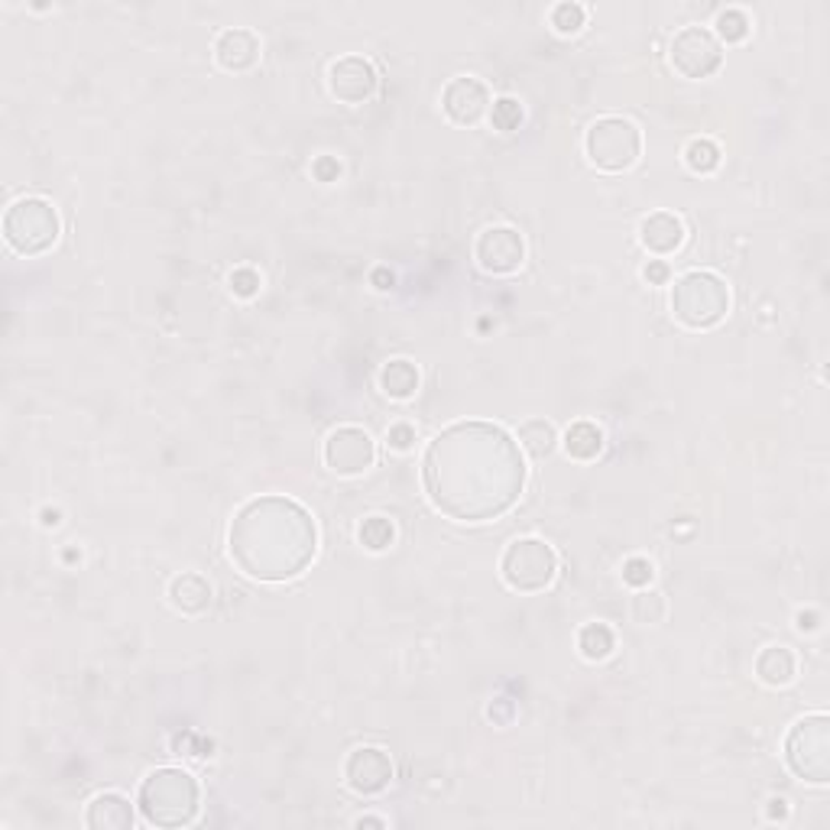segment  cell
<instances>
[{
  "label": "cell",
  "instance_id": "obj_1",
  "mask_svg": "<svg viewBox=\"0 0 830 830\" xmlns=\"http://www.w3.org/2000/svg\"><path fill=\"white\" fill-rule=\"evenodd\" d=\"M529 481L526 454L493 422L464 419L441 429L422 454V487L441 516L454 523H493L506 516Z\"/></svg>",
  "mask_w": 830,
  "mask_h": 830
},
{
  "label": "cell",
  "instance_id": "obj_2",
  "mask_svg": "<svg viewBox=\"0 0 830 830\" xmlns=\"http://www.w3.org/2000/svg\"><path fill=\"white\" fill-rule=\"evenodd\" d=\"M228 555L250 581H295L318 555L315 516L293 496H253L228 526Z\"/></svg>",
  "mask_w": 830,
  "mask_h": 830
},
{
  "label": "cell",
  "instance_id": "obj_3",
  "mask_svg": "<svg viewBox=\"0 0 830 830\" xmlns=\"http://www.w3.org/2000/svg\"><path fill=\"white\" fill-rule=\"evenodd\" d=\"M201 808V785L182 766H159L137 791V811L149 828H189Z\"/></svg>",
  "mask_w": 830,
  "mask_h": 830
},
{
  "label": "cell",
  "instance_id": "obj_4",
  "mask_svg": "<svg viewBox=\"0 0 830 830\" xmlns=\"http://www.w3.org/2000/svg\"><path fill=\"white\" fill-rule=\"evenodd\" d=\"M669 308L672 318L687 332H711L731 315V286L711 270H691L675 280Z\"/></svg>",
  "mask_w": 830,
  "mask_h": 830
},
{
  "label": "cell",
  "instance_id": "obj_5",
  "mask_svg": "<svg viewBox=\"0 0 830 830\" xmlns=\"http://www.w3.org/2000/svg\"><path fill=\"white\" fill-rule=\"evenodd\" d=\"M3 241L17 253V256H43L62 238V218L59 208L50 198L43 196H23L7 204L3 211Z\"/></svg>",
  "mask_w": 830,
  "mask_h": 830
},
{
  "label": "cell",
  "instance_id": "obj_6",
  "mask_svg": "<svg viewBox=\"0 0 830 830\" xmlns=\"http://www.w3.org/2000/svg\"><path fill=\"white\" fill-rule=\"evenodd\" d=\"M587 162L600 172H627L642 156V130L630 117H597L585 134Z\"/></svg>",
  "mask_w": 830,
  "mask_h": 830
},
{
  "label": "cell",
  "instance_id": "obj_7",
  "mask_svg": "<svg viewBox=\"0 0 830 830\" xmlns=\"http://www.w3.org/2000/svg\"><path fill=\"white\" fill-rule=\"evenodd\" d=\"M500 578L516 593H542L558 578V551L538 536L513 538L500 558Z\"/></svg>",
  "mask_w": 830,
  "mask_h": 830
},
{
  "label": "cell",
  "instance_id": "obj_8",
  "mask_svg": "<svg viewBox=\"0 0 830 830\" xmlns=\"http://www.w3.org/2000/svg\"><path fill=\"white\" fill-rule=\"evenodd\" d=\"M785 763L801 781L828 785L830 781V717L808 714L791 724L785 736Z\"/></svg>",
  "mask_w": 830,
  "mask_h": 830
},
{
  "label": "cell",
  "instance_id": "obj_9",
  "mask_svg": "<svg viewBox=\"0 0 830 830\" xmlns=\"http://www.w3.org/2000/svg\"><path fill=\"white\" fill-rule=\"evenodd\" d=\"M669 62L682 78L701 82V78H711L721 72L724 46L717 43V36L707 27H682L669 43Z\"/></svg>",
  "mask_w": 830,
  "mask_h": 830
},
{
  "label": "cell",
  "instance_id": "obj_10",
  "mask_svg": "<svg viewBox=\"0 0 830 830\" xmlns=\"http://www.w3.org/2000/svg\"><path fill=\"white\" fill-rule=\"evenodd\" d=\"M322 458L338 477H364L377 464V441L360 425H338L322 444Z\"/></svg>",
  "mask_w": 830,
  "mask_h": 830
},
{
  "label": "cell",
  "instance_id": "obj_11",
  "mask_svg": "<svg viewBox=\"0 0 830 830\" xmlns=\"http://www.w3.org/2000/svg\"><path fill=\"white\" fill-rule=\"evenodd\" d=\"M328 92L342 104L360 107L380 92V72L367 55H357V52L338 55L328 65Z\"/></svg>",
  "mask_w": 830,
  "mask_h": 830
},
{
  "label": "cell",
  "instance_id": "obj_12",
  "mask_svg": "<svg viewBox=\"0 0 830 830\" xmlns=\"http://www.w3.org/2000/svg\"><path fill=\"white\" fill-rule=\"evenodd\" d=\"M474 260L487 276H513L526 266V241L509 224H493L474 241Z\"/></svg>",
  "mask_w": 830,
  "mask_h": 830
},
{
  "label": "cell",
  "instance_id": "obj_13",
  "mask_svg": "<svg viewBox=\"0 0 830 830\" xmlns=\"http://www.w3.org/2000/svg\"><path fill=\"white\" fill-rule=\"evenodd\" d=\"M344 785L360 798L384 795L392 785L390 753L384 746H370V743L350 749L344 759Z\"/></svg>",
  "mask_w": 830,
  "mask_h": 830
},
{
  "label": "cell",
  "instance_id": "obj_14",
  "mask_svg": "<svg viewBox=\"0 0 830 830\" xmlns=\"http://www.w3.org/2000/svg\"><path fill=\"white\" fill-rule=\"evenodd\" d=\"M490 88L484 78L477 75H458L441 88V114L454 124V127H477L490 114Z\"/></svg>",
  "mask_w": 830,
  "mask_h": 830
},
{
  "label": "cell",
  "instance_id": "obj_15",
  "mask_svg": "<svg viewBox=\"0 0 830 830\" xmlns=\"http://www.w3.org/2000/svg\"><path fill=\"white\" fill-rule=\"evenodd\" d=\"M214 62L221 72H231V75H241V72H250L260 65V55H263V46H260V36L246 27H228L218 33L214 40Z\"/></svg>",
  "mask_w": 830,
  "mask_h": 830
},
{
  "label": "cell",
  "instance_id": "obj_16",
  "mask_svg": "<svg viewBox=\"0 0 830 830\" xmlns=\"http://www.w3.org/2000/svg\"><path fill=\"white\" fill-rule=\"evenodd\" d=\"M687 241L684 221L672 211H652L639 221V244L652 256H672Z\"/></svg>",
  "mask_w": 830,
  "mask_h": 830
},
{
  "label": "cell",
  "instance_id": "obj_17",
  "mask_svg": "<svg viewBox=\"0 0 830 830\" xmlns=\"http://www.w3.org/2000/svg\"><path fill=\"white\" fill-rule=\"evenodd\" d=\"M137 815L127 795L120 791H98L85 808V828L92 830H134Z\"/></svg>",
  "mask_w": 830,
  "mask_h": 830
},
{
  "label": "cell",
  "instance_id": "obj_18",
  "mask_svg": "<svg viewBox=\"0 0 830 830\" xmlns=\"http://www.w3.org/2000/svg\"><path fill=\"white\" fill-rule=\"evenodd\" d=\"M384 396H390L392 402H409L419 396V387H422V374L412 360L406 357H392L380 367V377H377Z\"/></svg>",
  "mask_w": 830,
  "mask_h": 830
},
{
  "label": "cell",
  "instance_id": "obj_19",
  "mask_svg": "<svg viewBox=\"0 0 830 830\" xmlns=\"http://www.w3.org/2000/svg\"><path fill=\"white\" fill-rule=\"evenodd\" d=\"M169 603L182 613V617H201L211 607V585L208 578H201L196 571H186L179 578H172L169 585Z\"/></svg>",
  "mask_w": 830,
  "mask_h": 830
},
{
  "label": "cell",
  "instance_id": "obj_20",
  "mask_svg": "<svg viewBox=\"0 0 830 830\" xmlns=\"http://www.w3.org/2000/svg\"><path fill=\"white\" fill-rule=\"evenodd\" d=\"M756 679L766 684V687H785V684L795 682L798 675V659L788 645H766L759 655H756Z\"/></svg>",
  "mask_w": 830,
  "mask_h": 830
},
{
  "label": "cell",
  "instance_id": "obj_21",
  "mask_svg": "<svg viewBox=\"0 0 830 830\" xmlns=\"http://www.w3.org/2000/svg\"><path fill=\"white\" fill-rule=\"evenodd\" d=\"M558 444L565 448V454L571 458V461H578V464H587V461H597L600 454H603V429L600 425H593V422H587V419H578V422H571L568 429H565V435L558 439Z\"/></svg>",
  "mask_w": 830,
  "mask_h": 830
},
{
  "label": "cell",
  "instance_id": "obj_22",
  "mask_svg": "<svg viewBox=\"0 0 830 830\" xmlns=\"http://www.w3.org/2000/svg\"><path fill=\"white\" fill-rule=\"evenodd\" d=\"M516 444L523 454H529L533 461H545L555 454L558 448V432L548 419H526L516 432Z\"/></svg>",
  "mask_w": 830,
  "mask_h": 830
},
{
  "label": "cell",
  "instance_id": "obj_23",
  "mask_svg": "<svg viewBox=\"0 0 830 830\" xmlns=\"http://www.w3.org/2000/svg\"><path fill=\"white\" fill-rule=\"evenodd\" d=\"M578 649H581V655H585L587 662H603V659L613 655L617 635H613V630L607 623H587V627H581V633H578Z\"/></svg>",
  "mask_w": 830,
  "mask_h": 830
},
{
  "label": "cell",
  "instance_id": "obj_24",
  "mask_svg": "<svg viewBox=\"0 0 830 830\" xmlns=\"http://www.w3.org/2000/svg\"><path fill=\"white\" fill-rule=\"evenodd\" d=\"M714 36H717V43L724 46H736V43H743L749 33H753V20H749V13L746 10H739V7H727V10H721L717 13V20H714V30H711Z\"/></svg>",
  "mask_w": 830,
  "mask_h": 830
},
{
  "label": "cell",
  "instance_id": "obj_25",
  "mask_svg": "<svg viewBox=\"0 0 830 830\" xmlns=\"http://www.w3.org/2000/svg\"><path fill=\"white\" fill-rule=\"evenodd\" d=\"M684 166L694 172V176H711V172H717L721 169V159H724V153L721 147L714 144V140H707V137H694L687 147H684Z\"/></svg>",
  "mask_w": 830,
  "mask_h": 830
},
{
  "label": "cell",
  "instance_id": "obj_26",
  "mask_svg": "<svg viewBox=\"0 0 830 830\" xmlns=\"http://www.w3.org/2000/svg\"><path fill=\"white\" fill-rule=\"evenodd\" d=\"M548 23L558 36H578L587 27V7L585 3H575V0H565V3H555L551 13H548Z\"/></svg>",
  "mask_w": 830,
  "mask_h": 830
},
{
  "label": "cell",
  "instance_id": "obj_27",
  "mask_svg": "<svg viewBox=\"0 0 830 830\" xmlns=\"http://www.w3.org/2000/svg\"><path fill=\"white\" fill-rule=\"evenodd\" d=\"M665 597L659 593V590H639L633 597V603H630V617H633L639 627H655V623H662L665 620Z\"/></svg>",
  "mask_w": 830,
  "mask_h": 830
},
{
  "label": "cell",
  "instance_id": "obj_28",
  "mask_svg": "<svg viewBox=\"0 0 830 830\" xmlns=\"http://www.w3.org/2000/svg\"><path fill=\"white\" fill-rule=\"evenodd\" d=\"M357 538L367 551H387L392 548V538H396V526H392L387 516H367L357 529Z\"/></svg>",
  "mask_w": 830,
  "mask_h": 830
},
{
  "label": "cell",
  "instance_id": "obj_29",
  "mask_svg": "<svg viewBox=\"0 0 830 830\" xmlns=\"http://www.w3.org/2000/svg\"><path fill=\"white\" fill-rule=\"evenodd\" d=\"M490 124H493V130H500V134H513V130H519V124H523V117H526V111H523V104L516 98H496L490 104Z\"/></svg>",
  "mask_w": 830,
  "mask_h": 830
},
{
  "label": "cell",
  "instance_id": "obj_30",
  "mask_svg": "<svg viewBox=\"0 0 830 830\" xmlns=\"http://www.w3.org/2000/svg\"><path fill=\"white\" fill-rule=\"evenodd\" d=\"M652 578H655V568H652V561L649 558H642V555H633V558H627L623 561V581L635 590H642V587L652 585Z\"/></svg>",
  "mask_w": 830,
  "mask_h": 830
},
{
  "label": "cell",
  "instance_id": "obj_31",
  "mask_svg": "<svg viewBox=\"0 0 830 830\" xmlns=\"http://www.w3.org/2000/svg\"><path fill=\"white\" fill-rule=\"evenodd\" d=\"M231 293L241 295V298H253V295L260 293V273L250 270V266L234 270V273H231Z\"/></svg>",
  "mask_w": 830,
  "mask_h": 830
},
{
  "label": "cell",
  "instance_id": "obj_32",
  "mask_svg": "<svg viewBox=\"0 0 830 830\" xmlns=\"http://www.w3.org/2000/svg\"><path fill=\"white\" fill-rule=\"evenodd\" d=\"M387 444L396 454H409L416 448V429L409 422H396V425L387 429Z\"/></svg>",
  "mask_w": 830,
  "mask_h": 830
},
{
  "label": "cell",
  "instance_id": "obj_33",
  "mask_svg": "<svg viewBox=\"0 0 830 830\" xmlns=\"http://www.w3.org/2000/svg\"><path fill=\"white\" fill-rule=\"evenodd\" d=\"M642 280H645L649 286H665V283L672 280V270H669V263H662V260H649V263L642 266Z\"/></svg>",
  "mask_w": 830,
  "mask_h": 830
},
{
  "label": "cell",
  "instance_id": "obj_34",
  "mask_svg": "<svg viewBox=\"0 0 830 830\" xmlns=\"http://www.w3.org/2000/svg\"><path fill=\"white\" fill-rule=\"evenodd\" d=\"M795 627H798V633H815V630H821V613H815V610L805 613V610H801V613L795 617Z\"/></svg>",
  "mask_w": 830,
  "mask_h": 830
},
{
  "label": "cell",
  "instance_id": "obj_35",
  "mask_svg": "<svg viewBox=\"0 0 830 830\" xmlns=\"http://www.w3.org/2000/svg\"><path fill=\"white\" fill-rule=\"evenodd\" d=\"M315 176H318L322 182H332L335 176H342V166H338L335 159H318V162H315Z\"/></svg>",
  "mask_w": 830,
  "mask_h": 830
},
{
  "label": "cell",
  "instance_id": "obj_36",
  "mask_svg": "<svg viewBox=\"0 0 830 830\" xmlns=\"http://www.w3.org/2000/svg\"><path fill=\"white\" fill-rule=\"evenodd\" d=\"M766 818L776 824V821H788V801L785 798H769V808H766Z\"/></svg>",
  "mask_w": 830,
  "mask_h": 830
},
{
  "label": "cell",
  "instance_id": "obj_37",
  "mask_svg": "<svg viewBox=\"0 0 830 830\" xmlns=\"http://www.w3.org/2000/svg\"><path fill=\"white\" fill-rule=\"evenodd\" d=\"M354 828H387V818H374V815H360V818H354Z\"/></svg>",
  "mask_w": 830,
  "mask_h": 830
},
{
  "label": "cell",
  "instance_id": "obj_38",
  "mask_svg": "<svg viewBox=\"0 0 830 830\" xmlns=\"http://www.w3.org/2000/svg\"><path fill=\"white\" fill-rule=\"evenodd\" d=\"M43 526H59V513H55V509H52V513L50 509L43 513Z\"/></svg>",
  "mask_w": 830,
  "mask_h": 830
}]
</instances>
